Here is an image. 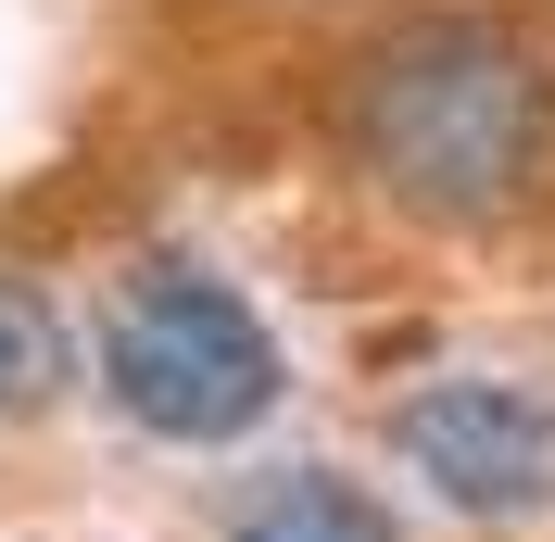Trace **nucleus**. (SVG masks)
Wrapping results in <instances>:
<instances>
[{"instance_id": "nucleus-1", "label": "nucleus", "mask_w": 555, "mask_h": 542, "mask_svg": "<svg viewBox=\"0 0 555 542\" xmlns=\"http://www.w3.org/2000/svg\"><path fill=\"white\" fill-rule=\"evenodd\" d=\"M341 152L416 228H505L555 190V64L505 13H404L341 76Z\"/></svg>"}, {"instance_id": "nucleus-2", "label": "nucleus", "mask_w": 555, "mask_h": 542, "mask_svg": "<svg viewBox=\"0 0 555 542\" xmlns=\"http://www.w3.org/2000/svg\"><path fill=\"white\" fill-rule=\"evenodd\" d=\"M102 391L127 429L152 441H241L253 416H278L291 366L278 328L203 266H139L102 315Z\"/></svg>"}, {"instance_id": "nucleus-3", "label": "nucleus", "mask_w": 555, "mask_h": 542, "mask_svg": "<svg viewBox=\"0 0 555 542\" xmlns=\"http://www.w3.org/2000/svg\"><path fill=\"white\" fill-rule=\"evenodd\" d=\"M391 454L454 517H555V391H530V378H429V391H404Z\"/></svg>"}, {"instance_id": "nucleus-4", "label": "nucleus", "mask_w": 555, "mask_h": 542, "mask_svg": "<svg viewBox=\"0 0 555 542\" xmlns=\"http://www.w3.org/2000/svg\"><path fill=\"white\" fill-rule=\"evenodd\" d=\"M228 542H391V505L353 492L341 467H278L266 492L228 517Z\"/></svg>"}, {"instance_id": "nucleus-5", "label": "nucleus", "mask_w": 555, "mask_h": 542, "mask_svg": "<svg viewBox=\"0 0 555 542\" xmlns=\"http://www.w3.org/2000/svg\"><path fill=\"white\" fill-rule=\"evenodd\" d=\"M76 378V328L38 278H0V416H38Z\"/></svg>"}]
</instances>
